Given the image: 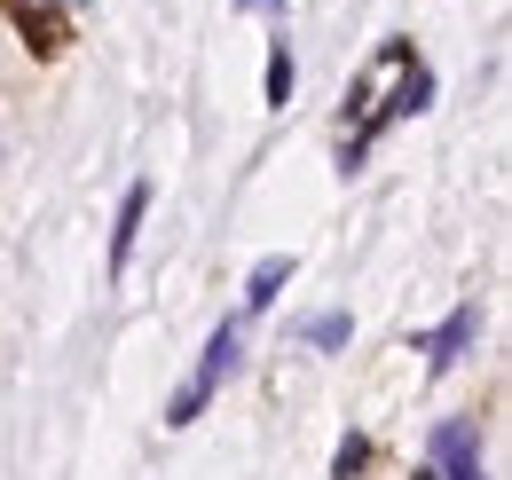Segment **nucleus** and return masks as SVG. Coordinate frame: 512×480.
Returning <instances> with one entry per match:
<instances>
[{
    "mask_svg": "<svg viewBox=\"0 0 512 480\" xmlns=\"http://www.w3.org/2000/svg\"><path fill=\"white\" fill-rule=\"evenodd\" d=\"M245 370V339H237V323H221L213 339H205V362H197V378L174 394V410H166V425H190L197 410H205V394L221 386V378H237Z\"/></svg>",
    "mask_w": 512,
    "mask_h": 480,
    "instance_id": "nucleus-1",
    "label": "nucleus"
},
{
    "mask_svg": "<svg viewBox=\"0 0 512 480\" xmlns=\"http://www.w3.org/2000/svg\"><path fill=\"white\" fill-rule=\"evenodd\" d=\"M268 103H276V111L292 103V48H284V40L268 48Z\"/></svg>",
    "mask_w": 512,
    "mask_h": 480,
    "instance_id": "nucleus-7",
    "label": "nucleus"
},
{
    "mask_svg": "<svg viewBox=\"0 0 512 480\" xmlns=\"http://www.w3.org/2000/svg\"><path fill=\"white\" fill-rule=\"evenodd\" d=\"M473 331H481V315H473V307H457L442 331L426 339V362H434V370H457V362H465V347H473Z\"/></svg>",
    "mask_w": 512,
    "mask_h": 480,
    "instance_id": "nucleus-3",
    "label": "nucleus"
},
{
    "mask_svg": "<svg viewBox=\"0 0 512 480\" xmlns=\"http://www.w3.org/2000/svg\"><path fill=\"white\" fill-rule=\"evenodd\" d=\"M142 213H150V181H134L127 197H119V229H111V268H127V260H134V229H142Z\"/></svg>",
    "mask_w": 512,
    "mask_h": 480,
    "instance_id": "nucleus-4",
    "label": "nucleus"
},
{
    "mask_svg": "<svg viewBox=\"0 0 512 480\" xmlns=\"http://www.w3.org/2000/svg\"><path fill=\"white\" fill-rule=\"evenodd\" d=\"M363 465H371V441H355V433H347V441H339V457H331V480H355Z\"/></svg>",
    "mask_w": 512,
    "mask_h": 480,
    "instance_id": "nucleus-8",
    "label": "nucleus"
},
{
    "mask_svg": "<svg viewBox=\"0 0 512 480\" xmlns=\"http://www.w3.org/2000/svg\"><path fill=\"white\" fill-rule=\"evenodd\" d=\"M300 339H308V347H347V339H355V323H347V315H308V323H300Z\"/></svg>",
    "mask_w": 512,
    "mask_h": 480,
    "instance_id": "nucleus-6",
    "label": "nucleus"
},
{
    "mask_svg": "<svg viewBox=\"0 0 512 480\" xmlns=\"http://www.w3.org/2000/svg\"><path fill=\"white\" fill-rule=\"evenodd\" d=\"M418 480H489L481 473V433H473V418H442L426 433V473Z\"/></svg>",
    "mask_w": 512,
    "mask_h": 480,
    "instance_id": "nucleus-2",
    "label": "nucleus"
},
{
    "mask_svg": "<svg viewBox=\"0 0 512 480\" xmlns=\"http://www.w3.org/2000/svg\"><path fill=\"white\" fill-rule=\"evenodd\" d=\"M284 284H292V252H268V260H260V268H253V284H245V307H253V315H260V307L276 300Z\"/></svg>",
    "mask_w": 512,
    "mask_h": 480,
    "instance_id": "nucleus-5",
    "label": "nucleus"
}]
</instances>
